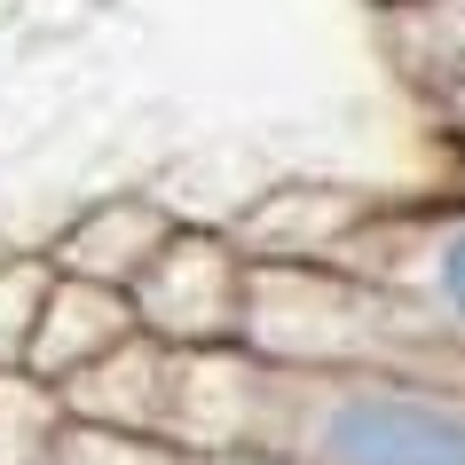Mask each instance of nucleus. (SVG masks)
<instances>
[{"instance_id": "f257e3e1", "label": "nucleus", "mask_w": 465, "mask_h": 465, "mask_svg": "<svg viewBox=\"0 0 465 465\" xmlns=\"http://www.w3.org/2000/svg\"><path fill=\"white\" fill-rule=\"evenodd\" d=\"M308 450L316 465H465V402L434 387L355 379L316 402Z\"/></svg>"}, {"instance_id": "f03ea898", "label": "nucleus", "mask_w": 465, "mask_h": 465, "mask_svg": "<svg viewBox=\"0 0 465 465\" xmlns=\"http://www.w3.org/2000/svg\"><path fill=\"white\" fill-rule=\"evenodd\" d=\"M245 284H252V269L237 261L229 237L173 221V237L150 252V269L126 284V300H134V323H143L150 340L221 347V340L245 331Z\"/></svg>"}, {"instance_id": "7ed1b4c3", "label": "nucleus", "mask_w": 465, "mask_h": 465, "mask_svg": "<svg viewBox=\"0 0 465 465\" xmlns=\"http://www.w3.org/2000/svg\"><path fill=\"white\" fill-rule=\"evenodd\" d=\"M134 331H143V323H134V300H126L119 284H95V276H64L55 269L25 371L48 379V387H64V379H79L87 363H103V355H111L119 340H134Z\"/></svg>"}, {"instance_id": "20e7f679", "label": "nucleus", "mask_w": 465, "mask_h": 465, "mask_svg": "<svg viewBox=\"0 0 465 465\" xmlns=\"http://www.w3.org/2000/svg\"><path fill=\"white\" fill-rule=\"evenodd\" d=\"M173 237V213H158V205H143V197H111V205H87V213L64 229L48 245V261L64 276H95V284H134V276L150 269V252Z\"/></svg>"}, {"instance_id": "39448f33", "label": "nucleus", "mask_w": 465, "mask_h": 465, "mask_svg": "<svg viewBox=\"0 0 465 465\" xmlns=\"http://www.w3.org/2000/svg\"><path fill=\"white\" fill-rule=\"evenodd\" d=\"M72 411L48 379L32 371H0V465H55V441H64Z\"/></svg>"}, {"instance_id": "423d86ee", "label": "nucleus", "mask_w": 465, "mask_h": 465, "mask_svg": "<svg viewBox=\"0 0 465 465\" xmlns=\"http://www.w3.org/2000/svg\"><path fill=\"white\" fill-rule=\"evenodd\" d=\"M379 16L394 25L402 64L434 72L441 87H458V79H465V0H387Z\"/></svg>"}, {"instance_id": "0eeeda50", "label": "nucleus", "mask_w": 465, "mask_h": 465, "mask_svg": "<svg viewBox=\"0 0 465 465\" xmlns=\"http://www.w3.org/2000/svg\"><path fill=\"white\" fill-rule=\"evenodd\" d=\"M48 284H55L48 252H8V261H0V371L32 363V331H40Z\"/></svg>"}, {"instance_id": "6e6552de", "label": "nucleus", "mask_w": 465, "mask_h": 465, "mask_svg": "<svg viewBox=\"0 0 465 465\" xmlns=\"http://www.w3.org/2000/svg\"><path fill=\"white\" fill-rule=\"evenodd\" d=\"M418 292L434 300L450 323H465V213L426 229V245H418Z\"/></svg>"}, {"instance_id": "1a4fd4ad", "label": "nucleus", "mask_w": 465, "mask_h": 465, "mask_svg": "<svg viewBox=\"0 0 465 465\" xmlns=\"http://www.w3.org/2000/svg\"><path fill=\"white\" fill-rule=\"evenodd\" d=\"M229 465H308V458H229Z\"/></svg>"}, {"instance_id": "9d476101", "label": "nucleus", "mask_w": 465, "mask_h": 465, "mask_svg": "<svg viewBox=\"0 0 465 465\" xmlns=\"http://www.w3.org/2000/svg\"><path fill=\"white\" fill-rule=\"evenodd\" d=\"M458 95H465V79H458Z\"/></svg>"}, {"instance_id": "9b49d317", "label": "nucleus", "mask_w": 465, "mask_h": 465, "mask_svg": "<svg viewBox=\"0 0 465 465\" xmlns=\"http://www.w3.org/2000/svg\"><path fill=\"white\" fill-rule=\"evenodd\" d=\"M379 8H387V0H379Z\"/></svg>"}]
</instances>
